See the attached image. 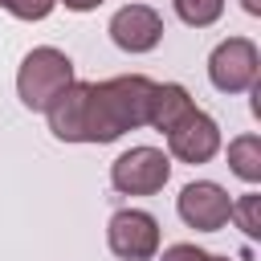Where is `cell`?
I'll return each instance as SVG.
<instances>
[{"mask_svg":"<svg viewBox=\"0 0 261 261\" xmlns=\"http://www.w3.org/2000/svg\"><path fill=\"white\" fill-rule=\"evenodd\" d=\"M208 261H228V257H212V253H208Z\"/></svg>","mask_w":261,"mask_h":261,"instance_id":"ac0fdd59","label":"cell"},{"mask_svg":"<svg viewBox=\"0 0 261 261\" xmlns=\"http://www.w3.org/2000/svg\"><path fill=\"white\" fill-rule=\"evenodd\" d=\"M196 106H192V94L179 86V82H155L151 86V102H147V126H155V130H171L184 114H192Z\"/></svg>","mask_w":261,"mask_h":261,"instance_id":"9c48e42d","label":"cell"},{"mask_svg":"<svg viewBox=\"0 0 261 261\" xmlns=\"http://www.w3.org/2000/svg\"><path fill=\"white\" fill-rule=\"evenodd\" d=\"M175 208H179V220H184L188 228L216 232V228L228 224L232 200H228V192H224L220 184H212V179H196V184H188V188L179 192Z\"/></svg>","mask_w":261,"mask_h":261,"instance_id":"8992f818","label":"cell"},{"mask_svg":"<svg viewBox=\"0 0 261 261\" xmlns=\"http://www.w3.org/2000/svg\"><path fill=\"white\" fill-rule=\"evenodd\" d=\"M159 261H208V253L196 249V245H188V241H179V245H167Z\"/></svg>","mask_w":261,"mask_h":261,"instance_id":"9a60e30c","label":"cell"},{"mask_svg":"<svg viewBox=\"0 0 261 261\" xmlns=\"http://www.w3.org/2000/svg\"><path fill=\"white\" fill-rule=\"evenodd\" d=\"M257 73H261V53L249 37H228L212 49L208 57V77L220 94H241V90H253L257 86Z\"/></svg>","mask_w":261,"mask_h":261,"instance_id":"277c9868","label":"cell"},{"mask_svg":"<svg viewBox=\"0 0 261 261\" xmlns=\"http://www.w3.org/2000/svg\"><path fill=\"white\" fill-rule=\"evenodd\" d=\"M57 4H65V8H73V12H90V8H98V4H106V0H57Z\"/></svg>","mask_w":261,"mask_h":261,"instance_id":"2e32d148","label":"cell"},{"mask_svg":"<svg viewBox=\"0 0 261 261\" xmlns=\"http://www.w3.org/2000/svg\"><path fill=\"white\" fill-rule=\"evenodd\" d=\"M151 77L122 73L106 82H86L82 98V143H114L135 126H147Z\"/></svg>","mask_w":261,"mask_h":261,"instance_id":"6da1fadb","label":"cell"},{"mask_svg":"<svg viewBox=\"0 0 261 261\" xmlns=\"http://www.w3.org/2000/svg\"><path fill=\"white\" fill-rule=\"evenodd\" d=\"M228 216H237V224H241L249 237H257V232H261V196L249 192V196L232 200V212H228Z\"/></svg>","mask_w":261,"mask_h":261,"instance_id":"4fadbf2b","label":"cell"},{"mask_svg":"<svg viewBox=\"0 0 261 261\" xmlns=\"http://www.w3.org/2000/svg\"><path fill=\"white\" fill-rule=\"evenodd\" d=\"M228 167L245 179V184H257L261 179V139L257 135H241L228 143Z\"/></svg>","mask_w":261,"mask_h":261,"instance_id":"8fae6325","label":"cell"},{"mask_svg":"<svg viewBox=\"0 0 261 261\" xmlns=\"http://www.w3.org/2000/svg\"><path fill=\"white\" fill-rule=\"evenodd\" d=\"M73 82V61L53 49V45H41L33 49L24 61H20V73H16V94L29 110H45L65 86Z\"/></svg>","mask_w":261,"mask_h":261,"instance_id":"7a4b0ae2","label":"cell"},{"mask_svg":"<svg viewBox=\"0 0 261 261\" xmlns=\"http://www.w3.org/2000/svg\"><path fill=\"white\" fill-rule=\"evenodd\" d=\"M171 175V159L159 147H130L110 163V184L122 196H155Z\"/></svg>","mask_w":261,"mask_h":261,"instance_id":"3957f363","label":"cell"},{"mask_svg":"<svg viewBox=\"0 0 261 261\" xmlns=\"http://www.w3.org/2000/svg\"><path fill=\"white\" fill-rule=\"evenodd\" d=\"M163 37V16L147 4H126L110 16V41L122 53H151Z\"/></svg>","mask_w":261,"mask_h":261,"instance_id":"ba28073f","label":"cell"},{"mask_svg":"<svg viewBox=\"0 0 261 261\" xmlns=\"http://www.w3.org/2000/svg\"><path fill=\"white\" fill-rule=\"evenodd\" d=\"M171 4H175V16L192 29H208L224 12V0H171Z\"/></svg>","mask_w":261,"mask_h":261,"instance_id":"7c38bea8","label":"cell"},{"mask_svg":"<svg viewBox=\"0 0 261 261\" xmlns=\"http://www.w3.org/2000/svg\"><path fill=\"white\" fill-rule=\"evenodd\" d=\"M53 4L57 0H0V8L12 12L16 20H45L53 12Z\"/></svg>","mask_w":261,"mask_h":261,"instance_id":"5bb4252c","label":"cell"},{"mask_svg":"<svg viewBox=\"0 0 261 261\" xmlns=\"http://www.w3.org/2000/svg\"><path fill=\"white\" fill-rule=\"evenodd\" d=\"M167 151H171L179 163H208V159L220 151V126H216V118L204 114V110L184 114V118L167 130Z\"/></svg>","mask_w":261,"mask_h":261,"instance_id":"52a82bcc","label":"cell"},{"mask_svg":"<svg viewBox=\"0 0 261 261\" xmlns=\"http://www.w3.org/2000/svg\"><path fill=\"white\" fill-rule=\"evenodd\" d=\"M110 253L122 261H151L159 253V220L143 208H122L106 224Z\"/></svg>","mask_w":261,"mask_h":261,"instance_id":"5b68a950","label":"cell"},{"mask_svg":"<svg viewBox=\"0 0 261 261\" xmlns=\"http://www.w3.org/2000/svg\"><path fill=\"white\" fill-rule=\"evenodd\" d=\"M245 12H253V16H261V0H245Z\"/></svg>","mask_w":261,"mask_h":261,"instance_id":"e0dca14e","label":"cell"},{"mask_svg":"<svg viewBox=\"0 0 261 261\" xmlns=\"http://www.w3.org/2000/svg\"><path fill=\"white\" fill-rule=\"evenodd\" d=\"M82 98H86V82H69L49 106V130L61 139V143H82Z\"/></svg>","mask_w":261,"mask_h":261,"instance_id":"30bf717a","label":"cell"}]
</instances>
